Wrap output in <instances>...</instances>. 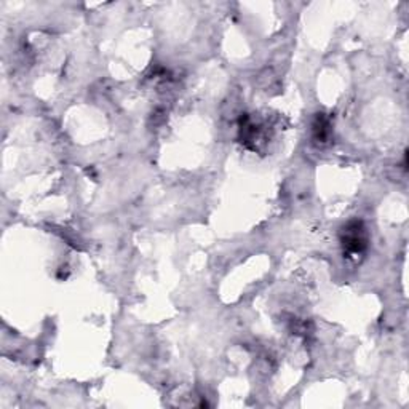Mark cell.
<instances>
[{"label":"cell","mask_w":409,"mask_h":409,"mask_svg":"<svg viewBox=\"0 0 409 409\" xmlns=\"http://www.w3.org/2000/svg\"><path fill=\"white\" fill-rule=\"evenodd\" d=\"M312 135L315 143L326 144L330 141L333 130H331V120L328 118L325 113H317L312 123Z\"/></svg>","instance_id":"obj_2"},{"label":"cell","mask_w":409,"mask_h":409,"mask_svg":"<svg viewBox=\"0 0 409 409\" xmlns=\"http://www.w3.org/2000/svg\"><path fill=\"white\" fill-rule=\"evenodd\" d=\"M340 243L344 246V251L350 256L365 253L368 243H370V236H368L363 221L353 219L342 227Z\"/></svg>","instance_id":"obj_1"}]
</instances>
